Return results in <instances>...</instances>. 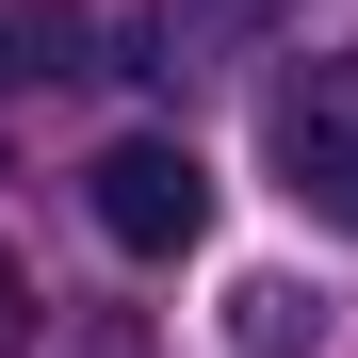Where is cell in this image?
I'll return each mask as SVG.
<instances>
[{"instance_id":"3957f363","label":"cell","mask_w":358,"mask_h":358,"mask_svg":"<svg viewBox=\"0 0 358 358\" xmlns=\"http://www.w3.org/2000/svg\"><path fill=\"white\" fill-rule=\"evenodd\" d=\"M228 342H245V358H293V342H326V293H293V277H245V293H228Z\"/></svg>"},{"instance_id":"7a4b0ae2","label":"cell","mask_w":358,"mask_h":358,"mask_svg":"<svg viewBox=\"0 0 358 358\" xmlns=\"http://www.w3.org/2000/svg\"><path fill=\"white\" fill-rule=\"evenodd\" d=\"M82 196H98V228H114L131 261H179V245L212 228V163L179 147V131H131V147H98Z\"/></svg>"},{"instance_id":"6da1fadb","label":"cell","mask_w":358,"mask_h":358,"mask_svg":"<svg viewBox=\"0 0 358 358\" xmlns=\"http://www.w3.org/2000/svg\"><path fill=\"white\" fill-rule=\"evenodd\" d=\"M277 179H293V212L358 228V49H310L277 82Z\"/></svg>"},{"instance_id":"277c9868","label":"cell","mask_w":358,"mask_h":358,"mask_svg":"<svg viewBox=\"0 0 358 358\" xmlns=\"http://www.w3.org/2000/svg\"><path fill=\"white\" fill-rule=\"evenodd\" d=\"M0 358H33V277L0 261Z\"/></svg>"}]
</instances>
